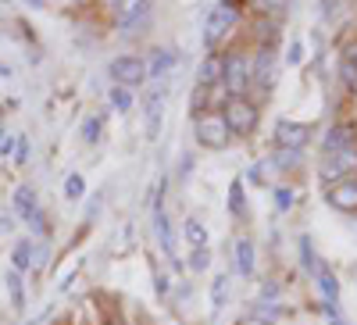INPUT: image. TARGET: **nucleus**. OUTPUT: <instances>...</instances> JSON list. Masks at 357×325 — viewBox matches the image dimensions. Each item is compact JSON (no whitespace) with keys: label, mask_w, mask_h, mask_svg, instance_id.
<instances>
[{"label":"nucleus","mask_w":357,"mask_h":325,"mask_svg":"<svg viewBox=\"0 0 357 325\" xmlns=\"http://www.w3.org/2000/svg\"><path fill=\"white\" fill-rule=\"evenodd\" d=\"M222 118L232 136H254L257 126H261V104L254 97H225L222 104Z\"/></svg>","instance_id":"nucleus-1"},{"label":"nucleus","mask_w":357,"mask_h":325,"mask_svg":"<svg viewBox=\"0 0 357 325\" xmlns=\"http://www.w3.org/2000/svg\"><path fill=\"white\" fill-rule=\"evenodd\" d=\"M236 18H240V4H236V0H222V4H215L211 15H207V22H204V47L218 50L229 40Z\"/></svg>","instance_id":"nucleus-2"},{"label":"nucleus","mask_w":357,"mask_h":325,"mask_svg":"<svg viewBox=\"0 0 357 325\" xmlns=\"http://www.w3.org/2000/svg\"><path fill=\"white\" fill-rule=\"evenodd\" d=\"M222 90L225 97H250V54L247 50H225Z\"/></svg>","instance_id":"nucleus-3"},{"label":"nucleus","mask_w":357,"mask_h":325,"mask_svg":"<svg viewBox=\"0 0 357 325\" xmlns=\"http://www.w3.org/2000/svg\"><path fill=\"white\" fill-rule=\"evenodd\" d=\"M165 107H168V86H165V82H151V86L143 90V136L151 139V143L161 136Z\"/></svg>","instance_id":"nucleus-4"},{"label":"nucleus","mask_w":357,"mask_h":325,"mask_svg":"<svg viewBox=\"0 0 357 325\" xmlns=\"http://www.w3.org/2000/svg\"><path fill=\"white\" fill-rule=\"evenodd\" d=\"M193 139L204 146V151H225V146L232 143V133H229V126H225L222 111L200 114L197 122H193Z\"/></svg>","instance_id":"nucleus-5"},{"label":"nucleus","mask_w":357,"mask_h":325,"mask_svg":"<svg viewBox=\"0 0 357 325\" xmlns=\"http://www.w3.org/2000/svg\"><path fill=\"white\" fill-rule=\"evenodd\" d=\"M107 75L114 79V86H126V90H136V86H146V57L139 54H122L107 65Z\"/></svg>","instance_id":"nucleus-6"},{"label":"nucleus","mask_w":357,"mask_h":325,"mask_svg":"<svg viewBox=\"0 0 357 325\" xmlns=\"http://www.w3.org/2000/svg\"><path fill=\"white\" fill-rule=\"evenodd\" d=\"M275 75H279V61L272 47H257V54H250V90L272 93L275 90Z\"/></svg>","instance_id":"nucleus-7"},{"label":"nucleus","mask_w":357,"mask_h":325,"mask_svg":"<svg viewBox=\"0 0 357 325\" xmlns=\"http://www.w3.org/2000/svg\"><path fill=\"white\" fill-rule=\"evenodd\" d=\"M151 218H154V236H158V243H161V254L175 264V232H172V218H168V211H165V183H161L158 193H154Z\"/></svg>","instance_id":"nucleus-8"},{"label":"nucleus","mask_w":357,"mask_h":325,"mask_svg":"<svg viewBox=\"0 0 357 325\" xmlns=\"http://www.w3.org/2000/svg\"><path fill=\"white\" fill-rule=\"evenodd\" d=\"M354 175H357V146L321 158V183H325V186L343 183V179H354Z\"/></svg>","instance_id":"nucleus-9"},{"label":"nucleus","mask_w":357,"mask_h":325,"mask_svg":"<svg viewBox=\"0 0 357 325\" xmlns=\"http://www.w3.org/2000/svg\"><path fill=\"white\" fill-rule=\"evenodd\" d=\"M311 143V126L296 122V118H279L275 122V146H286V151H304Z\"/></svg>","instance_id":"nucleus-10"},{"label":"nucleus","mask_w":357,"mask_h":325,"mask_svg":"<svg viewBox=\"0 0 357 325\" xmlns=\"http://www.w3.org/2000/svg\"><path fill=\"white\" fill-rule=\"evenodd\" d=\"M222 75H225V50H207L197 65V86L215 90V86H222Z\"/></svg>","instance_id":"nucleus-11"},{"label":"nucleus","mask_w":357,"mask_h":325,"mask_svg":"<svg viewBox=\"0 0 357 325\" xmlns=\"http://www.w3.org/2000/svg\"><path fill=\"white\" fill-rule=\"evenodd\" d=\"M325 200H329L333 211L357 215V179H343V183L325 186Z\"/></svg>","instance_id":"nucleus-12"},{"label":"nucleus","mask_w":357,"mask_h":325,"mask_svg":"<svg viewBox=\"0 0 357 325\" xmlns=\"http://www.w3.org/2000/svg\"><path fill=\"white\" fill-rule=\"evenodd\" d=\"M350 146H357V129L350 122H336V126L325 129L321 154H340V151H350Z\"/></svg>","instance_id":"nucleus-13"},{"label":"nucleus","mask_w":357,"mask_h":325,"mask_svg":"<svg viewBox=\"0 0 357 325\" xmlns=\"http://www.w3.org/2000/svg\"><path fill=\"white\" fill-rule=\"evenodd\" d=\"M40 211H43V208H40V197H36V190L29 186V183L15 186V193H11V215H15V218H22V222L29 225V222H33Z\"/></svg>","instance_id":"nucleus-14"},{"label":"nucleus","mask_w":357,"mask_h":325,"mask_svg":"<svg viewBox=\"0 0 357 325\" xmlns=\"http://www.w3.org/2000/svg\"><path fill=\"white\" fill-rule=\"evenodd\" d=\"M178 65V54L172 47H151L146 54V79L151 82H165V75Z\"/></svg>","instance_id":"nucleus-15"},{"label":"nucleus","mask_w":357,"mask_h":325,"mask_svg":"<svg viewBox=\"0 0 357 325\" xmlns=\"http://www.w3.org/2000/svg\"><path fill=\"white\" fill-rule=\"evenodd\" d=\"M146 15H151V0H129V4L118 11V33H136V25L146 22Z\"/></svg>","instance_id":"nucleus-16"},{"label":"nucleus","mask_w":357,"mask_h":325,"mask_svg":"<svg viewBox=\"0 0 357 325\" xmlns=\"http://www.w3.org/2000/svg\"><path fill=\"white\" fill-rule=\"evenodd\" d=\"M314 282H318V293H321V301H325V304H336V301H340V279H336V272L329 269V264H321V261H318Z\"/></svg>","instance_id":"nucleus-17"},{"label":"nucleus","mask_w":357,"mask_h":325,"mask_svg":"<svg viewBox=\"0 0 357 325\" xmlns=\"http://www.w3.org/2000/svg\"><path fill=\"white\" fill-rule=\"evenodd\" d=\"M33 247H36V240H29V236L11 247V269L15 272H22V275L33 272Z\"/></svg>","instance_id":"nucleus-18"},{"label":"nucleus","mask_w":357,"mask_h":325,"mask_svg":"<svg viewBox=\"0 0 357 325\" xmlns=\"http://www.w3.org/2000/svg\"><path fill=\"white\" fill-rule=\"evenodd\" d=\"M236 272H240L243 279L254 275V240H247V236L236 240Z\"/></svg>","instance_id":"nucleus-19"},{"label":"nucleus","mask_w":357,"mask_h":325,"mask_svg":"<svg viewBox=\"0 0 357 325\" xmlns=\"http://www.w3.org/2000/svg\"><path fill=\"white\" fill-rule=\"evenodd\" d=\"M4 282H8V297H11V308L22 315V311H25V275H22V272H15V269H8Z\"/></svg>","instance_id":"nucleus-20"},{"label":"nucleus","mask_w":357,"mask_h":325,"mask_svg":"<svg viewBox=\"0 0 357 325\" xmlns=\"http://www.w3.org/2000/svg\"><path fill=\"white\" fill-rule=\"evenodd\" d=\"M229 215L232 218H243L247 215V193H243V179H240V175L229 183Z\"/></svg>","instance_id":"nucleus-21"},{"label":"nucleus","mask_w":357,"mask_h":325,"mask_svg":"<svg viewBox=\"0 0 357 325\" xmlns=\"http://www.w3.org/2000/svg\"><path fill=\"white\" fill-rule=\"evenodd\" d=\"M107 100H111V107L118 111V114H129L132 111V90H126V86H111V93H107Z\"/></svg>","instance_id":"nucleus-22"},{"label":"nucleus","mask_w":357,"mask_h":325,"mask_svg":"<svg viewBox=\"0 0 357 325\" xmlns=\"http://www.w3.org/2000/svg\"><path fill=\"white\" fill-rule=\"evenodd\" d=\"M225 301H229V275L222 272V275H215V282H211V311L218 315V311L225 308Z\"/></svg>","instance_id":"nucleus-23"},{"label":"nucleus","mask_w":357,"mask_h":325,"mask_svg":"<svg viewBox=\"0 0 357 325\" xmlns=\"http://www.w3.org/2000/svg\"><path fill=\"white\" fill-rule=\"evenodd\" d=\"M183 236L190 240V247H193V250H197V247H207V229H204V222H200V218H186Z\"/></svg>","instance_id":"nucleus-24"},{"label":"nucleus","mask_w":357,"mask_h":325,"mask_svg":"<svg viewBox=\"0 0 357 325\" xmlns=\"http://www.w3.org/2000/svg\"><path fill=\"white\" fill-rule=\"evenodd\" d=\"M100 133H104V118L100 114H86V122H82V143H100Z\"/></svg>","instance_id":"nucleus-25"},{"label":"nucleus","mask_w":357,"mask_h":325,"mask_svg":"<svg viewBox=\"0 0 357 325\" xmlns=\"http://www.w3.org/2000/svg\"><path fill=\"white\" fill-rule=\"evenodd\" d=\"M250 4H254V11L264 15V18H279V15H286L289 0H250Z\"/></svg>","instance_id":"nucleus-26"},{"label":"nucleus","mask_w":357,"mask_h":325,"mask_svg":"<svg viewBox=\"0 0 357 325\" xmlns=\"http://www.w3.org/2000/svg\"><path fill=\"white\" fill-rule=\"evenodd\" d=\"M207 97H211V90L193 86V97H190V114H193V122H197L200 114H207Z\"/></svg>","instance_id":"nucleus-27"},{"label":"nucleus","mask_w":357,"mask_h":325,"mask_svg":"<svg viewBox=\"0 0 357 325\" xmlns=\"http://www.w3.org/2000/svg\"><path fill=\"white\" fill-rule=\"evenodd\" d=\"M82 193H86V179L79 172H72L65 179V200H82Z\"/></svg>","instance_id":"nucleus-28"},{"label":"nucleus","mask_w":357,"mask_h":325,"mask_svg":"<svg viewBox=\"0 0 357 325\" xmlns=\"http://www.w3.org/2000/svg\"><path fill=\"white\" fill-rule=\"evenodd\" d=\"M207 269H211V250L207 247L190 250V272H207Z\"/></svg>","instance_id":"nucleus-29"},{"label":"nucleus","mask_w":357,"mask_h":325,"mask_svg":"<svg viewBox=\"0 0 357 325\" xmlns=\"http://www.w3.org/2000/svg\"><path fill=\"white\" fill-rule=\"evenodd\" d=\"M301 264H304V272H311V275H314L318 257H314V250H311V236H301Z\"/></svg>","instance_id":"nucleus-30"},{"label":"nucleus","mask_w":357,"mask_h":325,"mask_svg":"<svg viewBox=\"0 0 357 325\" xmlns=\"http://www.w3.org/2000/svg\"><path fill=\"white\" fill-rule=\"evenodd\" d=\"M340 82L347 86V93H350V97H357V68H350V65L340 61Z\"/></svg>","instance_id":"nucleus-31"},{"label":"nucleus","mask_w":357,"mask_h":325,"mask_svg":"<svg viewBox=\"0 0 357 325\" xmlns=\"http://www.w3.org/2000/svg\"><path fill=\"white\" fill-rule=\"evenodd\" d=\"M272 197H275V208H279V211H289V208H293V197H296V193H293L289 186H275V190H272Z\"/></svg>","instance_id":"nucleus-32"},{"label":"nucleus","mask_w":357,"mask_h":325,"mask_svg":"<svg viewBox=\"0 0 357 325\" xmlns=\"http://www.w3.org/2000/svg\"><path fill=\"white\" fill-rule=\"evenodd\" d=\"M29 154H33V143H29V136H15V161L25 165Z\"/></svg>","instance_id":"nucleus-33"},{"label":"nucleus","mask_w":357,"mask_h":325,"mask_svg":"<svg viewBox=\"0 0 357 325\" xmlns=\"http://www.w3.org/2000/svg\"><path fill=\"white\" fill-rule=\"evenodd\" d=\"M340 61H343V65H350V68H357V40H347V43H343Z\"/></svg>","instance_id":"nucleus-34"},{"label":"nucleus","mask_w":357,"mask_h":325,"mask_svg":"<svg viewBox=\"0 0 357 325\" xmlns=\"http://www.w3.org/2000/svg\"><path fill=\"white\" fill-rule=\"evenodd\" d=\"M304 61V43H289V54H286V65H301Z\"/></svg>","instance_id":"nucleus-35"},{"label":"nucleus","mask_w":357,"mask_h":325,"mask_svg":"<svg viewBox=\"0 0 357 325\" xmlns=\"http://www.w3.org/2000/svg\"><path fill=\"white\" fill-rule=\"evenodd\" d=\"M247 183H250V186H264V165L247 168Z\"/></svg>","instance_id":"nucleus-36"},{"label":"nucleus","mask_w":357,"mask_h":325,"mask_svg":"<svg viewBox=\"0 0 357 325\" xmlns=\"http://www.w3.org/2000/svg\"><path fill=\"white\" fill-rule=\"evenodd\" d=\"M154 282H158V297L168 301V275H165L161 269H154Z\"/></svg>","instance_id":"nucleus-37"},{"label":"nucleus","mask_w":357,"mask_h":325,"mask_svg":"<svg viewBox=\"0 0 357 325\" xmlns=\"http://www.w3.org/2000/svg\"><path fill=\"white\" fill-rule=\"evenodd\" d=\"M104 325H129V322H126V315H122V311L114 308V311H107V315H104Z\"/></svg>","instance_id":"nucleus-38"},{"label":"nucleus","mask_w":357,"mask_h":325,"mask_svg":"<svg viewBox=\"0 0 357 325\" xmlns=\"http://www.w3.org/2000/svg\"><path fill=\"white\" fill-rule=\"evenodd\" d=\"M279 297H282V293H279V286H275V282H268V286L261 289V301H279Z\"/></svg>","instance_id":"nucleus-39"},{"label":"nucleus","mask_w":357,"mask_h":325,"mask_svg":"<svg viewBox=\"0 0 357 325\" xmlns=\"http://www.w3.org/2000/svg\"><path fill=\"white\" fill-rule=\"evenodd\" d=\"M15 151V136H4V139H0V158H8Z\"/></svg>","instance_id":"nucleus-40"},{"label":"nucleus","mask_w":357,"mask_h":325,"mask_svg":"<svg viewBox=\"0 0 357 325\" xmlns=\"http://www.w3.org/2000/svg\"><path fill=\"white\" fill-rule=\"evenodd\" d=\"M11 222H15V215H11V211L0 215V232H11Z\"/></svg>","instance_id":"nucleus-41"},{"label":"nucleus","mask_w":357,"mask_h":325,"mask_svg":"<svg viewBox=\"0 0 357 325\" xmlns=\"http://www.w3.org/2000/svg\"><path fill=\"white\" fill-rule=\"evenodd\" d=\"M236 325H264V322H257L254 315H247V318H240V322H236Z\"/></svg>","instance_id":"nucleus-42"},{"label":"nucleus","mask_w":357,"mask_h":325,"mask_svg":"<svg viewBox=\"0 0 357 325\" xmlns=\"http://www.w3.org/2000/svg\"><path fill=\"white\" fill-rule=\"evenodd\" d=\"M111 4H114V8H118V11H122V8H126V4H129V0H111Z\"/></svg>","instance_id":"nucleus-43"},{"label":"nucleus","mask_w":357,"mask_h":325,"mask_svg":"<svg viewBox=\"0 0 357 325\" xmlns=\"http://www.w3.org/2000/svg\"><path fill=\"white\" fill-rule=\"evenodd\" d=\"M329 325H347V322H340V318H336V315H333V318H329Z\"/></svg>","instance_id":"nucleus-44"}]
</instances>
